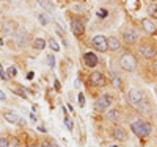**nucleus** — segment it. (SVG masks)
<instances>
[{
    "label": "nucleus",
    "instance_id": "obj_1",
    "mask_svg": "<svg viewBox=\"0 0 157 147\" xmlns=\"http://www.w3.org/2000/svg\"><path fill=\"white\" fill-rule=\"evenodd\" d=\"M130 128L137 138H148L152 133V125L146 119H135L134 122H130Z\"/></svg>",
    "mask_w": 157,
    "mask_h": 147
},
{
    "label": "nucleus",
    "instance_id": "obj_2",
    "mask_svg": "<svg viewBox=\"0 0 157 147\" xmlns=\"http://www.w3.org/2000/svg\"><path fill=\"white\" fill-rule=\"evenodd\" d=\"M118 61H120L121 69L126 71V72H134V71L137 69V58H135V55H132L130 52H124Z\"/></svg>",
    "mask_w": 157,
    "mask_h": 147
},
{
    "label": "nucleus",
    "instance_id": "obj_3",
    "mask_svg": "<svg viewBox=\"0 0 157 147\" xmlns=\"http://www.w3.org/2000/svg\"><path fill=\"white\" fill-rule=\"evenodd\" d=\"M140 53L143 57H145L146 60H154L157 57V44L154 41H143L140 44Z\"/></svg>",
    "mask_w": 157,
    "mask_h": 147
},
{
    "label": "nucleus",
    "instance_id": "obj_4",
    "mask_svg": "<svg viewBox=\"0 0 157 147\" xmlns=\"http://www.w3.org/2000/svg\"><path fill=\"white\" fill-rule=\"evenodd\" d=\"M113 96L112 94H102L96 99L94 102V110L96 111H107L110 106L113 105Z\"/></svg>",
    "mask_w": 157,
    "mask_h": 147
},
{
    "label": "nucleus",
    "instance_id": "obj_5",
    "mask_svg": "<svg viewBox=\"0 0 157 147\" xmlns=\"http://www.w3.org/2000/svg\"><path fill=\"white\" fill-rule=\"evenodd\" d=\"M121 35H123L124 42H126V44H129V46H132V44L138 42V38H140L138 31L134 28V27H124L123 31H121Z\"/></svg>",
    "mask_w": 157,
    "mask_h": 147
},
{
    "label": "nucleus",
    "instance_id": "obj_6",
    "mask_svg": "<svg viewBox=\"0 0 157 147\" xmlns=\"http://www.w3.org/2000/svg\"><path fill=\"white\" fill-rule=\"evenodd\" d=\"M143 99H145V96H143V92H141L138 88H132V89H129V92H127V102H129L130 105L137 106Z\"/></svg>",
    "mask_w": 157,
    "mask_h": 147
},
{
    "label": "nucleus",
    "instance_id": "obj_7",
    "mask_svg": "<svg viewBox=\"0 0 157 147\" xmlns=\"http://www.w3.org/2000/svg\"><path fill=\"white\" fill-rule=\"evenodd\" d=\"M90 83L93 85L94 88H102V86L107 85V80H105V77H104L102 72L94 71V72H91V75H90Z\"/></svg>",
    "mask_w": 157,
    "mask_h": 147
},
{
    "label": "nucleus",
    "instance_id": "obj_8",
    "mask_svg": "<svg viewBox=\"0 0 157 147\" xmlns=\"http://www.w3.org/2000/svg\"><path fill=\"white\" fill-rule=\"evenodd\" d=\"M14 39H16V42H17V46H19V47H27L29 39H30V35H29V31H27V30L19 28V30L14 33Z\"/></svg>",
    "mask_w": 157,
    "mask_h": 147
},
{
    "label": "nucleus",
    "instance_id": "obj_9",
    "mask_svg": "<svg viewBox=\"0 0 157 147\" xmlns=\"http://www.w3.org/2000/svg\"><path fill=\"white\" fill-rule=\"evenodd\" d=\"M93 46H94V49L99 50L101 53H104V52L109 50V47H107V38L104 36V35H96V36L93 38Z\"/></svg>",
    "mask_w": 157,
    "mask_h": 147
},
{
    "label": "nucleus",
    "instance_id": "obj_10",
    "mask_svg": "<svg viewBox=\"0 0 157 147\" xmlns=\"http://www.w3.org/2000/svg\"><path fill=\"white\" fill-rule=\"evenodd\" d=\"M3 117H5V121L10 122V124H19V125H24L25 124V119L21 117L16 113H13V111H5L3 113Z\"/></svg>",
    "mask_w": 157,
    "mask_h": 147
},
{
    "label": "nucleus",
    "instance_id": "obj_11",
    "mask_svg": "<svg viewBox=\"0 0 157 147\" xmlns=\"http://www.w3.org/2000/svg\"><path fill=\"white\" fill-rule=\"evenodd\" d=\"M112 136L116 141H127V131L121 125H115L113 130H112Z\"/></svg>",
    "mask_w": 157,
    "mask_h": 147
},
{
    "label": "nucleus",
    "instance_id": "obj_12",
    "mask_svg": "<svg viewBox=\"0 0 157 147\" xmlns=\"http://www.w3.org/2000/svg\"><path fill=\"white\" fill-rule=\"evenodd\" d=\"M2 30H3V35H6V36L14 35V33L17 31V24H16V20H6V22H3Z\"/></svg>",
    "mask_w": 157,
    "mask_h": 147
},
{
    "label": "nucleus",
    "instance_id": "obj_13",
    "mask_svg": "<svg viewBox=\"0 0 157 147\" xmlns=\"http://www.w3.org/2000/svg\"><path fill=\"white\" fill-rule=\"evenodd\" d=\"M71 30L75 36H82L85 33V27L78 19H71Z\"/></svg>",
    "mask_w": 157,
    "mask_h": 147
},
{
    "label": "nucleus",
    "instance_id": "obj_14",
    "mask_svg": "<svg viewBox=\"0 0 157 147\" xmlns=\"http://www.w3.org/2000/svg\"><path fill=\"white\" fill-rule=\"evenodd\" d=\"M83 63H85L86 68H96L99 61H98V57L94 55L93 52H86L83 55Z\"/></svg>",
    "mask_w": 157,
    "mask_h": 147
},
{
    "label": "nucleus",
    "instance_id": "obj_15",
    "mask_svg": "<svg viewBox=\"0 0 157 147\" xmlns=\"http://www.w3.org/2000/svg\"><path fill=\"white\" fill-rule=\"evenodd\" d=\"M107 47L110 52H118L121 49V41L116 36H110V38H107Z\"/></svg>",
    "mask_w": 157,
    "mask_h": 147
},
{
    "label": "nucleus",
    "instance_id": "obj_16",
    "mask_svg": "<svg viewBox=\"0 0 157 147\" xmlns=\"http://www.w3.org/2000/svg\"><path fill=\"white\" fill-rule=\"evenodd\" d=\"M135 108H137V111H138V113L146 114V113H149V110H151V103H149V100L145 97V99H143V100L135 106Z\"/></svg>",
    "mask_w": 157,
    "mask_h": 147
},
{
    "label": "nucleus",
    "instance_id": "obj_17",
    "mask_svg": "<svg viewBox=\"0 0 157 147\" xmlns=\"http://www.w3.org/2000/svg\"><path fill=\"white\" fill-rule=\"evenodd\" d=\"M141 25H143V28H145V31L146 33H149V35H152L154 31H155V24L151 20V19H141Z\"/></svg>",
    "mask_w": 157,
    "mask_h": 147
},
{
    "label": "nucleus",
    "instance_id": "obj_18",
    "mask_svg": "<svg viewBox=\"0 0 157 147\" xmlns=\"http://www.w3.org/2000/svg\"><path fill=\"white\" fill-rule=\"evenodd\" d=\"M38 2V5L41 6L46 13H54L55 11V5L50 2V0H36Z\"/></svg>",
    "mask_w": 157,
    "mask_h": 147
},
{
    "label": "nucleus",
    "instance_id": "obj_19",
    "mask_svg": "<svg viewBox=\"0 0 157 147\" xmlns=\"http://www.w3.org/2000/svg\"><path fill=\"white\" fill-rule=\"evenodd\" d=\"M105 117L109 119V121H112V122H116L118 119H120V111L118 110H107V114H105Z\"/></svg>",
    "mask_w": 157,
    "mask_h": 147
},
{
    "label": "nucleus",
    "instance_id": "obj_20",
    "mask_svg": "<svg viewBox=\"0 0 157 147\" xmlns=\"http://www.w3.org/2000/svg\"><path fill=\"white\" fill-rule=\"evenodd\" d=\"M33 49L36 50H44L46 49V41L43 38H36L35 41H33Z\"/></svg>",
    "mask_w": 157,
    "mask_h": 147
},
{
    "label": "nucleus",
    "instance_id": "obj_21",
    "mask_svg": "<svg viewBox=\"0 0 157 147\" xmlns=\"http://www.w3.org/2000/svg\"><path fill=\"white\" fill-rule=\"evenodd\" d=\"M112 80H113V85H115V88L121 91V89H123V80H121L120 77H118L115 72H112Z\"/></svg>",
    "mask_w": 157,
    "mask_h": 147
},
{
    "label": "nucleus",
    "instance_id": "obj_22",
    "mask_svg": "<svg viewBox=\"0 0 157 147\" xmlns=\"http://www.w3.org/2000/svg\"><path fill=\"white\" fill-rule=\"evenodd\" d=\"M148 14L151 16V19H157V3H151L148 6Z\"/></svg>",
    "mask_w": 157,
    "mask_h": 147
},
{
    "label": "nucleus",
    "instance_id": "obj_23",
    "mask_svg": "<svg viewBox=\"0 0 157 147\" xmlns=\"http://www.w3.org/2000/svg\"><path fill=\"white\" fill-rule=\"evenodd\" d=\"M38 20H39L41 25H47L49 24V17L44 14V13H39V14H38Z\"/></svg>",
    "mask_w": 157,
    "mask_h": 147
},
{
    "label": "nucleus",
    "instance_id": "obj_24",
    "mask_svg": "<svg viewBox=\"0 0 157 147\" xmlns=\"http://www.w3.org/2000/svg\"><path fill=\"white\" fill-rule=\"evenodd\" d=\"M6 75H8V78L16 77V75H17V69L14 68V66H10V68L6 69Z\"/></svg>",
    "mask_w": 157,
    "mask_h": 147
},
{
    "label": "nucleus",
    "instance_id": "obj_25",
    "mask_svg": "<svg viewBox=\"0 0 157 147\" xmlns=\"http://www.w3.org/2000/svg\"><path fill=\"white\" fill-rule=\"evenodd\" d=\"M49 46H50V49L54 50V52H58V50H60V46H58V42L55 41L54 38H50V39H49Z\"/></svg>",
    "mask_w": 157,
    "mask_h": 147
},
{
    "label": "nucleus",
    "instance_id": "obj_26",
    "mask_svg": "<svg viewBox=\"0 0 157 147\" xmlns=\"http://www.w3.org/2000/svg\"><path fill=\"white\" fill-rule=\"evenodd\" d=\"M41 147H58V144L54 142L52 139H44V141L41 142Z\"/></svg>",
    "mask_w": 157,
    "mask_h": 147
},
{
    "label": "nucleus",
    "instance_id": "obj_27",
    "mask_svg": "<svg viewBox=\"0 0 157 147\" xmlns=\"http://www.w3.org/2000/svg\"><path fill=\"white\" fill-rule=\"evenodd\" d=\"M0 147H10V141L5 136H0Z\"/></svg>",
    "mask_w": 157,
    "mask_h": 147
},
{
    "label": "nucleus",
    "instance_id": "obj_28",
    "mask_svg": "<svg viewBox=\"0 0 157 147\" xmlns=\"http://www.w3.org/2000/svg\"><path fill=\"white\" fill-rule=\"evenodd\" d=\"M47 64L50 66V68H54V66H55V57L50 55V53L47 55Z\"/></svg>",
    "mask_w": 157,
    "mask_h": 147
},
{
    "label": "nucleus",
    "instance_id": "obj_29",
    "mask_svg": "<svg viewBox=\"0 0 157 147\" xmlns=\"http://www.w3.org/2000/svg\"><path fill=\"white\" fill-rule=\"evenodd\" d=\"M64 125L68 127V130H72V121H71V119H69L68 116L64 117Z\"/></svg>",
    "mask_w": 157,
    "mask_h": 147
},
{
    "label": "nucleus",
    "instance_id": "obj_30",
    "mask_svg": "<svg viewBox=\"0 0 157 147\" xmlns=\"http://www.w3.org/2000/svg\"><path fill=\"white\" fill-rule=\"evenodd\" d=\"M0 78H3V80H6V78H8L6 72L3 71V66H2V63H0Z\"/></svg>",
    "mask_w": 157,
    "mask_h": 147
},
{
    "label": "nucleus",
    "instance_id": "obj_31",
    "mask_svg": "<svg viewBox=\"0 0 157 147\" xmlns=\"http://www.w3.org/2000/svg\"><path fill=\"white\" fill-rule=\"evenodd\" d=\"M13 92H14V94H19L22 99H25V97H27V96H25V92H24V91H21V89H13Z\"/></svg>",
    "mask_w": 157,
    "mask_h": 147
},
{
    "label": "nucleus",
    "instance_id": "obj_32",
    "mask_svg": "<svg viewBox=\"0 0 157 147\" xmlns=\"http://www.w3.org/2000/svg\"><path fill=\"white\" fill-rule=\"evenodd\" d=\"M78 103H80V106L85 105V97H83V94H78Z\"/></svg>",
    "mask_w": 157,
    "mask_h": 147
},
{
    "label": "nucleus",
    "instance_id": "obj_33",
    "mask_svg": "<svg viewBox=\"0 0 157 147\" xmlns=\"http://www.w3.org/2000/svg\"><path fill=\"white\" fill-rule=\"evenodd\" d=\"M74 11L82 13V11H83V6H82V5H74Z\"/></svg>",
    "mask_w": 157,
    "mask_h": 147
},
{
    "label": "nucleus",
    "instance_id": "obj_34",
    "mask_svg": "<svg viewBox=\"0 0 157 147\" xmlns=\"http://www.w3.org/2000/svg\"><path fill=\"white\" fill-rule=\"evenodd\" d=\"M98 16H99V17H105V16H107V11H105V9L98 11Z\"/></svg>",
    "mask_w": 157,
    "mask_h": 147
},
{
    "label": "nucleus",
    "instance_id": "obj_35",
    "mask_svg": "<svg viewBox=\"0 0 157 147\" xmlns=\"http://www.w3.org/2000/svg\"><path fill=\"white\" fill-rule=\"evenodd\" d=\"M17 144H19V141H17V138H13V142L10 144V147H17Z\"/></svg>",
    "mask_w": 157,
    "mask_h": 147
},
{
    "label": "nucleus",
    "instance_id": "obj_36",
    "mask_svg": "<svg viewBox=\"0 0 157 147\" xmlns=\"http://www.w3.org/2000/svg\"><path fill=\"white\" fill-rule=\"evenodd\" d=\"M152 69H154V74H155V77H157V58H155L154 63H152Z\"/></svg>",
    "mask_w": 157,
    "mask_h": 147
},
{
    "label": "nucleus",
    "instance_id": "obj_37",
    "mask_svg": "<svg viewBox=\"0 0 157 147\" xmlns=\"http://www.w3.org/2000/svg\"><path fill=\"white\" fill-rule=\"evenodd\" d=\"M0 100H2V102L6 100V96H5V92H3V91H0Z\"/></svg>",
    "mask_w": 157,
    "mask_h": 147
},
{
    "label": "nucleus",
    "instance_id": "obj_38",
    "mask_svg": "<svg viewBox=\"0 0 157 147\" xmlns=\"http://www.w3.org/2000/svg\"><path fill=\"white\" fill-rule=\"evenodd\" d=\"M109 147H120V145H118V144H112V145H109Z\"/></svg>",
    "mask_w": 157,
    "mask_h": 147
},
{
    "label": "nucleus",
    "instance_id": "obj_39",
    "mask_svg": "<svg viewBox=\"0 0 157 147\" xmlns=\"http://www.w3.org/2000/svg\"><path fill=\"white\" fill-rule=\"evenodd\" d=\"M3 46V39H0V47H2Z\"/></svg>",
    "mask_w": 157,
    "mask_h": 147
},
{
    "label": "nucleus",
    "instance_id": "obj_40",
    "mask_svg": "<svg viewBox=\"0 0 157 147\" xmlns=\"http://www.w3.org/2000/svg\"><path fill=\"white\" fill-rule=\"evenodd\" d=\"M155 92H157V86H155Z\"/></svg>",
    "mask_w": 157,
    "mask_h": 147
},
{
    "label": "nucleus",
    "instance_id": "obj_41",
    "mask_svg": "<svg viewBox=\"0 0 157 147\" xmlns=\"http://www.w3.org/2000/svg\"><path fill=\"white\" fill-rule=\"evenodd\" d=\"M25 147H27V145H25Z\"/></svg>",
    "mask_w": 157,
    "mask_h": 147
}]
</instances>
